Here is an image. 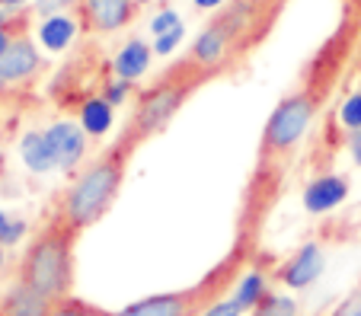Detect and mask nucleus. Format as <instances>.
<instances>
[{
	"label": "nucleus",
	"mask_w": 361,
	"mask_h": 316,
	"mask_svg": "<svg viewBox=\"0 0 361 316\" xmlns=\"http://www.w3.org/2000/svg\"><path fill=\"white\" fill-rule=\"evenodd\" d=\"M135 147L137 144H131L122 134L118 144L109 147V153H102L93 166H87V172L68 189L64 205H61V217L68 220L77 234H80L83 227H90V224H96V220L112 208L118 189H122L125 163H128Z\"/></svg>",
	"instance_id": "1"
},
{
	"label": "nucleus",
	"mask_w": 361,
	"mask_h": 316,
	"mask_svg": "<svg viewBox=\"0 0 361 316\" xmlns=\"http://www.w3.org/2000/svg\"><path fill=\"white\" fill-rule=\"evenodd\" d=\"M74 236H77V230L58 214V217L29 243L26 255H23L20 282L42 291V294L51 297V301L68 297L71 282H74Z\"/></svg>",
	"instance_id": "2"
},
{
	"label": "nucleus",
	"mask_w": 361,
	"mask_h": 316,
	"mask_svg": "<svg viewBox=\"0 0 361 316\" xmlns=\"http://www.w3.org/2000/svg\"><path fill=\"white\" fill-rule=\"evenodd\" d=\"M212 74L214 70H204L192 61H179L176 68H170L154 87L141 93L135 118H131V125L125 128V138H128L131 144H141V141H147L150 134H157V131L179 112V106H183Z\"/></svg>",
	"instance_id": "3"
},
{
	"label": "nucleus",
	"mask_w": 361,
	"mask_h": 316,
	"mask_svg": "<svg viewBox=\"0 0 361 316\" xmlns=\"http://www.w3.org/2000/svg\"><path fill=\"white\" fill-rule=\"evenodd\" d=\"M231 275L233 265H221L204 282L192 284V288L144 297V301H135L125 310H118L116 316H202L214 301L224 297V291L231 288Z\"/></svg>",
	"instance_id": "4"
},
{
	"label": "nucleus",
	"mask_w": 361,
	"mask_h": 316,
	"mask_svg": "<svg viewBox=\"0 0 361 316\" xmlns=\"http://www.w3.org/2000/svg\"><path fill=\"white\" fill-rule=\"evenodd\" d=\"M317 115V99L314 93H294V96H285L275 112L269 115L266 122V131H262V160L269 157H281L288 153L300 138H304V131L310 128Z\"/></svg>",
	"instance_id": "5"
},
{
	"label": "nucleus",
	"mask_w": 361,
	"mask_h": 316,
	"mask_svg": "<svg viewBox=\"0 0 361 316\" xmlns=\"http://www.w3.org/2000/svg\"><path fill=\"white\" fill-rule=\"evenodd\" d=\"M45 138H48V147H51V157H55V166H61V170H71L83 157V151H87V134L74 122L51 125L45 131Z\"/></svg>",
	"instance_id": "6"
},
{
	"label": "nucleus",
	"mask_w": 361,
	"mask_h": 316,
	"mask_svg": "<svg viewBox=\"0 0 361 316\" xmlns=\"http://www.w3.org/2000/svg\"><path fill=\"white\" fill-rule=\"evenodd\" d=\"M320 272H323V249L317 246V243H307V246H300L298 253L285 262L281 282H285L288 288H307V284H314L317 278H320Z\"/></svg>",
	"instance_id": "7"
},
{
	"label": "nucleus",
	"mask_w": 361,
	"mask_h": 316,
	"mask_svg": "<svg viewBox=\"0 0 361 316\" xmlns=\"http://www.w3.org/2000/svg\"><path fill=\"white\" fill-rule=\"evenodd\" d=\"M348 195V182L342 176H320L314 179L304 192V208L310 214H326L333 208H339Z\"/></svg>",
	"instance_id": "8"
},
{
	"label": "nucleus",
	"mask_w": 361,
	"mask_h": 316,
	"mask_svg": "<svg viewBox=\"0 0 361 316\" xmlns=\"http://www.w3.org/2000/svg\"><path fill=\"white\" fill-rule=\"evenodd\" d=\"M83 16L99 32H116L131 20V0H83Z\"/></svg>",
	"instance_id": "9"
},
{
	"label": "nucleus",
	"mask_w": 361,
	"mask_h": 316,
	"mask_svg": "<svg viewBox=\"0 0 361 316\" xmlns=\"http://www.w3.org/2000/svg\"><path fill=\"white\" fill-rule=\"evenodd\" d=\"M35 68H39V51L29 39L10 42V49L0 55V80H23L35 74Z\"/></svg>",
	"instance_id": "10"
},
{
	"label": "nucleus",
	"mask_w": 361,
	"mask_h": 316,
	"mask_svg": "<svg viewBox=\"0 0 361 316\" xmlns=\"http://www.w3.org/2000/svg\"><path fill=\"white\" fill-rule=\"evenodd\" d=\"M55 307L51 297H45L42 291L29 288L26 282H20L4 301V313L7 316H48V310Z\"/></svg>",
	"instance_id": "11"
},
{
	"label": "nucleus",
	"mask_w": 361,
	"mask_h": 316,
	"mask_svg": "<svg viewBox=\"0 0 361 316\" xmlns=\"http://www.w3.org/2000/svg\"><path fill=\"white\" fill-rule=\"evenodd\" d=\"M147 64H150V49L144 45V42H128L122 51H118V58H116V74L122 77V80H137V77L147 70Z\"/></svg>",
	"instance_id": "12"
},
{
	"label": "nucleus",
	"mask_w": 361,
	"mask_h": 316,
	"mask_svg": "<svg viewBox=\"0 0 361 316\" xmlns=\"http://www.w3.org/2000/svg\"><path fill=\"white\" fill-rule=\"evenodd\" d=\"M20 153H23V163H26L32 172H48L51 166H55V157H51L48 138L45 134H39V131H29L26 138H23Z\"/></svg>",
	"instance_id": "13"
},
{
	"label": "nucleus",
	"mask_w": 361,
	"mask_h": 316,
	"mask_svg": "<svg viewBox=\"0 0 361 316\" xmlns=\"http://www.w3.org/2000/svg\"><path fill=\"white\" fill-rule=\"evenodd\" d=\"M74 32H77L74 20H68V16H48L39 29V39L48 51H64L71 45V39H74Z\"/></svg>",
	"instance_id": "14"
},
{
	"label": "nucleus",
	"mask_w": 361,
	"mask_h": 316,
	"mask_svg": "<svg viewBox=\"0 0 361 316\" xmlns=\"http://www.w3.org/2000/svg\"><path fill=\"white\" fill-rule=\"evenodd\" d=\"M80 125H83V131L87 134H106V131L112 128V103L106 96H99V99H87L83 103V109H80Z\"/></svg>",
	"instance_id": "15"
},
{
	"label": "nucleus",
	"mask_w": 361,
	"mask_h": 316,
	"mask_svg": "<svg viewBox=\"0 0 361 316\" xmlns=\"http://www.w3.org/2000/svg\"><path fill=\"white\" fill-rule=\"evenodd\" d=\"M266 297V278H262V272H250V275H243L240 278V284H237V291H233V301L243 307V313L250 310L252 313V307Z\"/></svg>",
	"instance_id": "16"
},
{
	"label": "nucleus",
	"mask_w": 361,
	"mask_h": 316,
	"mask_svg": "<svg viewBox=\"0 0 361 316\" xmlns=\"http://www.w3.org/2000/svg\"><path fill=\"white\" fill-rule=\"evenodd\" d=\"M252 316H298V303H294L291 297L266 294L256 307H252Z\"/></svg>",
	"instance_id": "17"
},
{
	"label": "nucleus",
	"mask_w": 361,
	"mask_h": 316,
	"mask_svg": "<svg viewBox=\"0 0 361 316\" xmlns=\"http://www.w3.org/2000/svg\"><path fill=\"white\" fill-rule=\"evenodd\" d=\"M48 316H116V313L99 310V307H93V303L74 301V297H61V301H55V307L48 310Z\"/></svg>",
	"instance_id": "18"
},
{
	"label": "nucleus",
	"mask_w": 361,
	"mask_h": 316,
	"mask_svg": "<svg viewBox=\"0 0 361 316\" xmlns=\"http://www.w3.org/2000/svg\"><path fill=\"white\" fill-rule=\"evenodd\" d=\"M23 234H26V220L0 211V246H16L23 240Z\"/></svg>",
	"instance_id": "19"
},
{
	"label": "nucleus",
	"mask_w": 361,
	"mask_h": 316,
	"mask_svg": "<svg viewBox=\"0 0 361 316\" xmlns=\"http://www.w3.org/2000/svg\"><path fill=\"white\" fill-rule=\"evenodd\" d=\"M339 118H342V125H345V128L361 131V93H352V96L345 99V106H342Z\"/></svg>",
	"instance_id": "20"
},
{
	"label": "nucleus",
	"mask_w": 361,
	"mask_h": 316,
	"mask_svg": "<svg viewBox=\"0 0 361 316\" xmlns=\"http://www.w3.org/2000/svg\"><path fill=\"white\" fill-rule=\"evenodd\" d=\"M202 316H243V307H240L233 297H221V301H214Z\"/></svg>",
	"instance_id": "21"
},
{
	"label": "nucleus",
	"mask_w": 361,
	"mask_h": 316,
	"mask_svg": "<svg viewBox=\"0 0 361 316\" xmlns=\"http://www.w3.org/2000/svg\"><path fill=\"white\" fill-rule=\"evenodd\" d=\"M179 42H183V26H176V29H170V32L157 35V42H154V51H157V55H170Z\"/></svg>",
	"instance_id": "22"
},
{
	"label": "nucleus",
	"mask_w": 361,
	"mask_h": 316,
	"mask_svg": "<svg viewBox=\"0 0 361 316\" xmlns=\"http://www.w3.org/2000/svg\"><path fill=\"white\" fill-rule=\"evenodd\" d=\"M176 26H183V23H179V13H173V10H164L160 16H154V23H150V32H154V35H164V32H170V29H176Z\"/></svg>",
	"instance_id": "23"
},
{
	"label": "nucleus",
	"mask_w": 361,
	"mask_h": 316,
	"mask_svg": "<svg viewBox=\"0 0 361 316\" xmlns=\"http://www.w3.org/2000/svg\"><path fill=\"white\" fill-rule=\"evenodd\" d=\"M128 87H131L128 80H118V83H112V87L106 89V99H109L112 106H116V103H122V99L128 96Z\"/></svg>",
	"instance_id": "24"
},
{
	"label": "nucleus",
	"mask_w": 361,
	"mask_h": 316,
	"mask_svg": "<svg viewBox=\"0 0 361 316\" xmlns=\"http://www.w3.org/2000/svg\"><path fill=\"white\" fill-rule=\"evenodd\" d=\"M348 151H352L355 163L361 166V131H355V134H352V141H348Z\"/></svg>",
	"instance_id": "25"
},
{
	"label": "nucleus",
	"mask_w": 361,
	"mask_h": 316,
	"mask_svg": "<svg viewBox=\"0 0 361 316\" xmlns=\"http://www.w3.org/2000/svg\"><path fill=\"white\" fill-rule=\"evenodd\" d=\"M224 0H195V7L198 10H214V7H221Z\"/></svg>",
	"instance_id": "26"
},
{
	"label": "nucleus",
	"mask_w": 361,
	"mask_h": 316,
	"mask_svg": "<svg viewBox=\"0 0 361 316\" xmlns=\"http://www.w3.org/2000/svg\"><path fill=\"white\" fill-rule=\"evenodd\" d=\"M7 49H10V35H7V29L0 26V55H4Z\"/></svg>",
	"instance_id": "27"
},
{
	"label": "nucleus",
	"mask_w": 361,
	"mask_h": 316,
	"mask_svg": "<svg viewBox=\"0 0 361 316\" xmlns=\"http://www.w3.org/2000/svg\"><path fill=\"white\" fill-rule=\"evenodd\" d=\"M23 0H0V7H20Z\"/></svg>",
	"instance_id": "28"
},
{
	"label": "nucleus",
	"mask_w": 361,
	"mask_h": 316,
	"mask_svg": "<svg viewBox=\"0 0 361 316\" xmlns=\"http://www.w3.org/2000/svg\"><path fill=\"white\" fill-rule=\"evenodd\" d=\"M7 246H0V272H4V265H7V253H4Z\"/></svg>",
	"instance_id": "29"
},
{
	"label": "nucleus",
	"mask_w": 361,
	"mask_h": 316,
	"mask_svg": "<svg viewBox=\"0 0 361 316\" xmlns=\"http://www.w3.org/2000/svg\"><path fill=\"white\" fill-rule=\"evenodd\" d=\"M4 10H7V7H0V26H4V23H7V13H4Z\"/></svg>",
	"instance_id": "30"
},
{
	"label": "nucleus",
	"mask_w": 361,
	"mask_h": 316,
	"mask_svg": "<svg viewBox=\"0 0 361 316\" xmlns=\"http://www.w3.org/2000/svg\"><path fill=\"white\" fill-rule=\"evenodd\" d=\"M137 4H147V0H137Z\"/></svg>",
	"instance_id": "31"
}]
</instances>
